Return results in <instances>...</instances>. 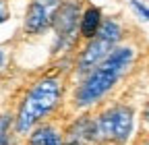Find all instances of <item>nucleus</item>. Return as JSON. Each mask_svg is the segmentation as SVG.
I'll list each match as a JSON object with an SVG mask.
<instances>
[{
	"label": "nucleus",
	"mask_w": 149,
	"mask_h": 145,
	"mask_svg": "<svg viewBox=\"0 0 149 145\" xmlns=\"http://www.w3.org/2000/svg\"><path fill=\"white\" fill-rule=\"evenodd\" d=\"M133 60V50L130 48H118L110 54V56L97 64V68L89 75V79L83 83V87L79 89L77 102L81 106H87L91 102L100 100L108 89L116 83V79L120 77V72L128 66V62Z\"/></svg>",
	"instance_id": "f257e3e1"
},
{
	"label": "nucleus",
	"mask_w": 149,
	"mask_h": 145,
	"mask_svg": "<svg viewBox=\"0 0 149 145\" xmlns=\"http://www.w3.org/2000/svg\"><path fill=\"white\" fill-rule=\"evenodd\" d=\"M0 145H8V118H0Z\"/></svg>",
	"instance_id": "1a4fd4ad"
},
{
	"label": "nucleus",
	"mask_w": 149,
	"mask_h": 145,
	"mask_svg": "<svg viewBox=\"0 0 149 145\" xmlns=\"http://www.w3.org/2000/svg\"><path fill=\"white\" fill-rule=\"evenodd\" d=\"M147 120H149V108H147Z\"/></svg>",
	"instance_id": "f8f14e48"
},
{
	"label": "nucleus",
	"mask_w": 149,
	"mask_h": 145,
	"mask_svg": "<svg viewBox=\"0 0 149 145\" xmlns=\"http://www.w3.org/2000/svg\"><path fill=\"white\" fill-rule=\"evenodd\" d=\"M118 38H120V29H118V25L114 23V21H104L102 23V27H100V31H97V35L93 38V42L87 46V50L83 52V56H81V60H79V66H81V70H87V68H91V66H97V64H102L108 56L114 50V44L118 42Z\"/></svg>",
	"instance_id": "7ed1b4c3"
},
{
	"label": "nucleus",
	"mask_w": 149,
	"mask_h": 145,
	"mask_svg": "<svg viewBox=\"0 0 149 145\" xmlns=\"http://www.w3.org/2000/svg\"><path fill=\"white\" fill-rule=\"evenodd\" d=\"M31 145H62V143H60V137L54 129L44 126V129H37L31 135Z\"/></svg>",
	"instance_id": "6e6552de"
},
{
	"label": "nucleus",
	"mask_w": 149,
	"mask_h": 145,
	"mask_svg": "<svg viewBox=\"0 0 149 145\" xmlns=\"http://www.w3.org/2000/svg\"><path fill=\"white\" fill-rule=\"evenodd\" d=\"M102 27V17H100V10L97 8H89L85 15H83V21H81V33L85 38H95L97 31Z\"/></svg>",
	"instance_id": "0eeeda50"
},
{
	"label": "nucleus",
	"mask_w": 149,
	"mask_h": 145,
	"mask_svg": "<svg viewBox=\"0 0 149 145\" xmlns=\"http://www.w3.org/2000/svg\"><path fill=\"white\" fill-rule=\"evenodd\" d=\"M74 23H77V6H64L60 8L58 17H56V31H58V44L62 46L64 40L70 38L74 31Z\"/></svg>",
	"instance_id": "423d86ee"
},
{
	"label": "nucleus",
	"mask_w": 149,
	"mask_h": 145,
	"mask_svg": "<svg viewBox=\"0 0 149 145\" xmlns=\"http://www.w3.org/2000/svg\"><path fill=\"white\" fill-rule=\"evenodd\" d=\"M143 145H149V141H147V143H143Z\"/></svg>",
	"instance_id": "ddd939ff"
},
{
	"label": "nucleus",
	"mask_w": 149,
	"mask_h": 145,
	"mask_svg": "<svg viewBox=\"0 0 149 145\" xmlns=\"http://www.w3.org/2000/svg\"><path fill=\"white\" fill-rule=\"evenodd\" d=\"M60 13V0H33L27 19H25V29L29 33H37L46 29Z\"/></svg>",
	"instance_id": "39448f33"
},
{
	"label": "nucleus",
	"mask_w": 149,
	"mask_h": 145,
	"mask_svg": "<svg viewBox=\"0 0 149 145\" xmlns=\"http://www.w3.org/2000/svg\"><path fill=\"white\" fill-rule=\"evenodd\" d=\"M4 19H6V4H4V0H0V23Z\"/></svg>",
	"instance_id": "9d476101"
},
{
	"label": "nucleus",
	"mask_w": 149,
	"mask_h": 145,
	"mask_svg": "<svg viewBox=\"0 0 149 145\" xmlns=\"http://www.w3.org/2000/svg\"><path fill=\"white\" fill-rule=\"evenodd\" d=\"M0 64H2V50H0Z\"/></svg>",
	"instance_id": "9b49d317"
},
{
	"label": "nucleus",
	"mask_w": 149,
	"mask_h": 145,
	"mask_svg": "<svg viewBox=\"0 0 149 145\" xmlns=\"http://www.w3.org/2000/svg\"><path fill=\"white\" fill-rule=\"evenodd\" d=\"M100 137L114 141V143H122L128 139L130 129H133V112L128 108H112L106 114H102V118L95 122Z\"/></svg>",
	"instance_id": "20e7f679"
},
{
	"label": "nucleus",
	"mask_w": 149,
	"mask_h": 145,
	"mask_svg": "<svg viewBox=\"0 0 149 145\" xmlns=\"http://www.w3.org/2000/svg\"><path fill=\"white\" fill-rule=\"evenodd\" d=\"M60 98V85L54 79H44L40 81L25 98L21 110L17 116V131L19 133H27L31 126L40 120L44 114H48L54 104Z\"/></svg>",
	"instance_id": "f03ea898"
}]
</instances>
